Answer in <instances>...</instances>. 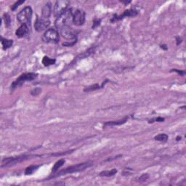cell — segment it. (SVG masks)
<instances>
[{"label":"cell","mask_w":186,"mask_h":186,"mask_svg":"<svg viewBox=\"0 0 186 186\" xmlns=\"http://www.w3.org/2000/svg\"><path fill=\"white\" fill-rule=\"evenodd\" d=\"M93 164L92 162H83V163L78 164L76 165H72V166H70L68 167H66L64 170H61V171L58 172L55 175L51 176L49 179L55 178V177H58L59 176L61 175H65L66 174H71V173L74 172H78L83 171V170H86V169L89 168L91 166H92Z\"/></svg>","instance_id":"cell-1"},{"label":"cell","mask_w":186,"mask_h":186,"mask_svg":"<svg viewBox=\"0 0 186 186\" xmlns=\"http://www.w3.org/2000/svg\"><path fill=\"white\" fill-rule=\"evenodd\" d=\"M74 8L68 9L63 15L58 17L55 20V26L61 29L64 26H69V23L73 21V15H74Z\"/></svg>","instance_id":"cell-2"},{"label":"cell","mask_w":186,"mask_h":186,"mask_svg":"<svg viewBox=\"0 0 186 186\" xmlns=\"http://www.w3.org/2000/svg\"><path fill=\"white\" fill-rule=\"evenodd\" d=\"M32 14H33V11L31 7L30 6H27L18 12L17 15V20L21 24L30 26L31 23Z\"/></svg>","instance_id":"cell-3"},{"label":"cell","mask_w":186,"mask_h":186,"mask_svg":"<svg viewBox=\"0 0 186 186\" xmlns=\"http://www.w3.org/2000/svg\"><path fill=\"white\" fill-rule=\"evenodd\" d=\"M37 77V74L35 73H25V74H21L16 80L14 81L10 86V90L13 91L16 88L22 86L26 81H33Z\"/></svg>","instance_id":"cell-4"},{"label":"cell","mask_w":186,"mask_h":186,"mask_svg":"<svg viewBox=\"0 0 186 186\" xmlns=\"http://www.w3.org/2000/svg\"><path fill=\"white\" fill-rule=\"evenodd\" d=\"M60 36L58 31L55 29H49L46 31L42 36V41L44 43L58 44L59 42Z\"/></svg>","instance_id":"cell-5"},{"label":"cell","mask_w":186,"mask_h":186,"mask_svg":"<svg viewBox=\"0 0 186 186\" xmlns=\"http://www.w3.org/2000/svg\"><path fill=\"white\" fill-rule=\"evenodd\" d=\"M61 35L65 40L71 42L72 46L76 42V32L70 26H64L60 29Z\"/></svg>","instance_id":"cell-6"},{"label":"cell","mask_w":186,"mask_h":186,"mask_svg":"<svg viewBox=\"0 0 186 186\" xmlns=\"http://www.w3.org/2000/svg\"><path fill=\"white\" fill-rule=\"evenodd\" d=\"M30 156H12V157H7L5 158L2 160V164H1V168L4 167H10V166H14V165L19 164L26 159H29Z\"/></svg>","instance_id":"cell-7"},{"label":"cell","mask_w":186,"mask_h":186,"mask_svg":"<svg viewBox=\"0 0 186 186\" xmlns=\"http://www.w3.org/2000/svg\"><path fill=\"white\" fill-rule=\"evenodd\" d=\"M70 5V2L68 0H59L57 1L55 4L54 9H53V14L55 17L58 18L61 15L64 13L68 9Z\"/></svg>","instance_id":"cell-8"},{"label":"cell","mask_w":186,"mask_h":186,"mask_svg":"<svg viewBox=\"0 0 186 186\" xmlns=\"http://www.w3.org/2000/svg\"><path fill=\"white\" fill-rule=\"evenodd\" d=\"M50 21L49 18L44 17H40L36 18V20L34 23V29L36 31L41 32L46 30L50 26Z\"/></svg>","instance_id":"cell-9"},{"label":"cell","mask_w":186,"mask_h":186,"mask_svg":"<svg viewBox=\"0 0 186 186\" xmlns=\"http://www.w3.org/2000/svg\"><path fill=\"white\" fill-rule=\"evenodd\" d=\"M85 22V12L82 10L74 9L72 23L76 26H82Z\"/></svg>","instance_id":"cell-10"},{"label":"cell","mask_w":186,"mask_h":186,"mask_svg":"<svg viewBox=\"0 0 186 186\" xmlns=\"http://www.w3.org/2000/svg\"><path fill=\"white\" fill-rule=\"evenodd\" d=\"M138 12L135 10H132V9L127 10L124 11V13H123L122 15H114V16H113L112 19H111L110 21L111 22L118 21V20H121V19L126 18V17H127V18H129V17H135L136 16V15H138Z\"/></svg>","instance_id":"cell-11"},{"label":"cell","mask_w":186,"mask_h":186,"mask_svg":"<svg viewBox=\"0 0 186 186\" xmlns=\"http://www.w3.org/2000/svg\"><path fill=\"white\" fill-rule=\"evenodd\" d=\"M29 26L26 24H21L15 31V35L18 38H23L29 34Z\"/></svg>","instance_id":"cell-12"},{"label":"cell","mask_w":186,"mask_h":186,"mask_svg":"<svg viewBox=\"0 0 186 186\" xmlns=\"http://www.w3.org/2000/svg\"><path fill=\"white\" fill-rule=\"evenodd\" d=\"M127 119H128V117H124V119L120 120H117V121H107L104 124V127H112V126H118L124 124L127 122Z\"/></svg>","instance_id":"cell-13"},{"label":"cell","mask_w":186,"mask_h":186,"mask_svg":"<svg viewBox=\"0 0 186 186\" xmlns=\"http://www.w3.org/2000/svg\"><path fill=\"white\" fill-rule=\"evenodd\" d=\"M52 13V5L50 2H47L42 9V16L44 18H49Z\"/></svg>","instance_id":"cell-14"},{"label":"cell","mask_w":186,"mask_h":186,"mask_svg":"<svg viewBox=\"0 0 186 186\" xmlns=\"http://www.w3.org/2000/svg\"><path fill=\"white\" fill-rule=\"evenodd\" d=\"M117 172H118V171H117V169H113V170H108V171H102L99 174V176H100V177H112V176L115 175Z\"/></svg>","instance_id":"cell-15"},{"label":"cell","mask_w":186,"mask_h":186,"mask_svg":"<svg viewBox=\"0 0 186 186\" xmlns=\"http://www.w3.org/2000/svg\"><path fill=\"white\" fill-rule=\"evenodd\" d=\"M1 42H2V44L3 46L4 50H7V49L10 48L12 47V44H13V41L11 40H8V39H5L3 37H2V40H1Z\"/></svg>","instance_id":"cell-16"},{"label":"cell","mask_w":186,"mask_h":186,"mask_svg":"<svg viewBox=\"0 0 186 186\" xmlns=\"http://www.w3.org/2000/svg\"><path fill=\"white\" fill-rule=\"evenodd\" d=\"M65 161V160L63 159H60V160H58L56 163L55 164L54 166H53V167L52 168V173L56 172L58 170V169L61 168V166L64 164Z\"/></svg>","instance_id":"cell-17"},{"label":"cell","mask_w":186,"mask_h":186,"mask_svg":"<svg viewBox=\"0 0 186 186\" xmlns=\"http://www.w3.org/2000/svg\"><path fill=\"white\" fill-rule=\"evenodd\" d=\"M42 64L44 65V66H50V65H54L56 62V60L55 59H52V58H50L49 57L44 56L42 59Z\"/></svg>","instance_id":"cell-18"},{"label":"cell","mask_w":186,"mask_h":186,"mask_svg":"<svg viewBox=\"0 0 186 186\" xmlns=\"http://www.w3.org/2000/svg\"><path fill=\"white\" fill-rule=\"evenodd\" d=\"M39 167H40V166H37V165H31V166H28L27 168L26 169V170H25V174H26V175H31V174H33Z\"/></svg>","instance_id":"cell-19"},{"label":"cell","mask_w":186,"mask_h":186,"mask_svg":"<svg viewBox=\"0 0 186 186\" xmlns=\"http://www.w3.org/2000/svg\"><path fill=\"white\" fill-rule=\"evenodd\" d=\"M103 87V86H102V85L100 86V85L97 84H95L93 85H90V86L85 87L84 89V92H92V91L97 90V89H100V88H102Z\"/></svg>","instance_id":"cell-20"},{"label":"cell","mask_w":186,"mask_h":186,"mask_svg":"<svg viewBox=\"0 0 186 186\" xmlns=\"http://www.w3.org/2000/svg\"><path fill=\"white\" fill-rule=\"evenodd\" d=\"M168 135L164 133L159 134V135L154 137V140H156L157 141H160V142H166L167 140H168Z\"/></svg>","instance_id":"cell-21"},{"label":"cell","mask_w":186,"mask_h":186,"mask_svg":"<svg viewBox=\"0 0 186 186\" xmlns=\"http://www.w3.org/2000/svg\"><path fill=\"white\" fill-rule=\"evenodd\" d=\"M2 19H3L4 22H5V26L7 28H9L10 26L11 23V18L10 16L8 13H5L3 15V17H2Z\"/></svg>","instance_id":"cell-22"},{"label":"cell","mask_w":186,"mask_h":186,"mask_svg":"<svg viewBox=\"0 0 186 186\" xmlns=\"http://www.w3.org/2000/svg\"><path fill=\"white\" fill-rule=\"evenodd\" d=\"M24 2H25V0H19V1H17V2H15V4H13L12 6L11 7V10H12V11L15 10L18 7L20 6V5H22V4L24 3Z\"/></svg>","instance_id":"cell-23"},{"label":"cell","mask_w":186,"mask_h":186,"mask_svg":"<svg viewBox=\"0 0 186 186\" xmlns=\"http://www.w3.org/2000/svg\"><path fill=\"white\" fill-rule=\"evenodd\" d=\"M148 178H149V174H147V173H145V174H142L139 177L138 180H139V182H145Z\"/></svg>","instance_id":"cell-24"},{"label":"cell","mask_w":186,"mask_h":186,"mask_svg":"<svg viewBox=\"0 0 186 186\" xmlns=\"http://www.w3.org/2000/svg\"><path fill=\"white\" fill-rule=\"evenodd\" d=\"M41 91L42 89H40V88H36V89H33V90L31 91V94L33 96H36L38 95H40V93H41Z\"/></svg>","instance_id":"cell-25"},{"label":"cell","mask_w":186,"mask_h":186,"mask_svg":"<svg viewBox=\"0 0 186 186\" xmlns=\"http://www.w3.org/2000/svg\"><path fill=\"white\" fill-rule=\"evenodd\" d=\"M100 22H101V20H95L94 22H93V26H92V29H95L96 27H97L98 26H100Z\"/></svg>","instance_id":"cell-26"},{"label":"cell","mask_w":186,"mask_h":186,"mask_svg":"<svg viewBox=\"0 0 186 186\" xmlns=\"http://www.w3.org/2000/svg\"><path fill=\"white\" fill-rule=\"evenodd\" d=\"M172 71H174V72L178 73V74H180V76H184L185 74V71H180V70H177V69H172V71H171V72H172Z\"/></svg>","instance_id":"cell-27"},{"label":"cell","mask_w":186,"mask_h":186,"mask_svg":"<svg viewBox=\"0 0 186 186\" xmlns=\"http://www.w3.org/2000/svg\"><path fill=\"white\" fill-rule=\"evenodd\" d=\"M176 40H177V45H179L182 42V39L180 37H176Z\"/></svg>","instance_id":"cell-28"},{"label":"cell","mask_w":186,"mask_h":186,"mask_svg":"<svg viewBox=\"0 0 186 186\" xmlns=\"http://www.w3.org/2000/svg\"><path fill=\"white\" fill-rule=\"evenodd\" d=\"M161 48L163 49V50H166L167 49H168V47H167V46H166V44H161V45H160Z\"/></svg>","instance_id":"cell-29"},{"label":"cell","mask_w":186,"mask_h":186,"mask_svg":"<svg viewBox=\"0 0 186 186\" xmlns=\"http://www.w3.org/2000/svg\"><path fill=\"white\" fill-rule=\"evenodd\" d=\"M180 140H181V137H180V136H178L177 138H176V140H177V141Z\"/></svg>","instance_id":"cell-30"},{"label":"cell","mask_w":186,"mask_h":186,"mask_svg":"<svg viewBox=\"0 0 186 186\" xmlns=\"http://www.w3.org/2000/svg\"><path fill=\"white\" fill-rule=\"evenodd\" d=\"M121 2H122V3H124V4H128V3H130V1H129V2H124V1H121Z\"/></svg>","instance_id":"cell-31"}]
</instances>
